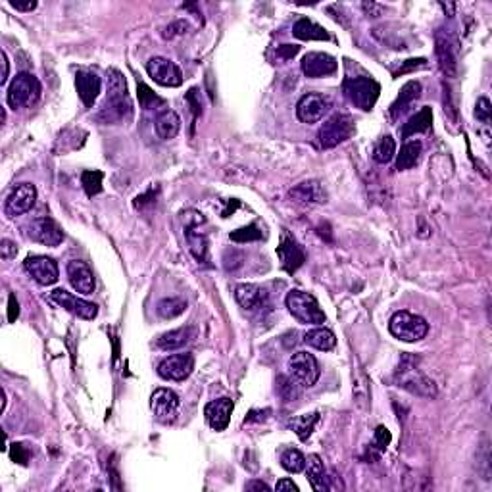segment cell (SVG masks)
I'll use <instances>...</instances> for the list:
<instances>
[{
  "label": "cell",
  "instance_id": "836d02e7",
  "mask_svg": "<svg viewBox=\"0 0 492 492\" xmlns=\"http://www.w3.org/2000/svg\"><path fill=\"white\" fill-rule=\"evenodd\" d=\"M187 310V302L179 296H170V298H162L156 304V312L162 320H175L181 314H184Z\"/></svg>",
  "mask_w": 492,
  "mask_h": 492
},
{
  "label": "cell",
  "instance_id": "f546056e",
  "mask_svg": "<svg viewBox=\"0 0 492 492\" xmlns=\"http://www.w3.org/2000/svg\"><path fill=\"white\" fill-rule=\"evenodd\" d=\"M154 127H156L158 137L170 141V139L177 137L179 129H181V119L173 110H162L156 116Z\"/></svg>",
  "mask_w": 492,
  "mask_h": 492
},
{
  "label": "cell",
  "instance_id": "ba28073f",
  "mask_svg": "<svg viewBox=\"0 0 492 492\" xmlns=\"http://www.w3.org/2000/svg\"><path fill=\"white\" fill-rule=\"evenodd\" d=\"M458 37L450 29H438L435 33V52L438 68L446 77L458 76Z\"/></svg>",
  "mask_w": 492,
  "mask_h": 492
},
{
  "label": "cell",
  "instance_id": "52a82bcc",
  "mask_svg": "<svg viewBox=\"0 0 492 492\" xmlns=\"http://www.w3.org/2000/svg\"><path fill=\"white\" fill-rule=\"evenodd\" d=\"M342 90H344V96L348 98L350 104H354L356 108L363 110V112H369L375 106L381 87L371 77H350L344 81Z\"/></svg>",
  "mask_w": 492,
  "mask_h": 492
},
{
  "label": "cell",
  "instance_id": "7c38bea8",
  "mask_svg": "<svg viewBox=\"0 0 492 492\" xmlns=\"http://www.w3.org/2000/svg\"><path fill=\"white\" fill-rule=\"evenodd\" d=\"M194 369V358L189 352L168 356L158 365V375L168 381H184Z\"/></svg>",
  "mask_w": 492,
  "mask_h": 492
},
{
  "label": "cell",
  "instance_id": "db71d44e",
  "mask_svg": "<svg viewBox=\"0 0 492 492\" xmlns=\"http://www.w3.org/2000/svg\"><path fill=\"white\" fill-rule=\"evenodd\" d=\"M362 10L369 18H377V16H381V12H383V6L375 4V2H362Z\"/></svg>",
  "mask_w": 492,
  "mask_h": 492
},
{
  "label": "cell",
  "instance_id": "d6986e66",
  "mask_svg": "<svg viewBox=\"0 0 492 492\" xmlns=\"http://www.w3.org/2000/svg\"><path fill=\"white\" fill-rule=\"evenodd\" d=\"M151 408L158 421L171 423L177 417L179 397L170 389H156L151 397Z\"/></svg>",
  "mask_w": 492,
  "mask_h": 492
},
{
  "label": "cell",
  "instance_id": "83f0119b",
  "mask_svg": "<svg viewBox=\"0 0 492 492\" xmlns=\"http://www.w3.org/2000/svg\"><path fill=\"white\" fill-rule=\"evenodd\" d=\"M419 96H421V83L419 81L406 83L402 89H400L398 98L392 102V106H390V117H392V119H397L398 116H402L404 112L408 110V106H410L414 100H417Z\"/></svg>",
  "mask_w": 492,
  "mask_h": 492
},
{
  "label": "cell",
  "instance_id": "680465c9",
  "mask_svg": "<svg viewBox=\"0 0 492 492\" xmlns=\"http://www.w3.org/2000/svg\"><path fill=\"white\" fill-rule=\"evenodd\" d=\"M246 491H266V492H269V486H267L266 483H262V481H250V483L246 485Z\"/></svg>",
  "mask_w": 492,
  "mask_h": 492
},
{
  "label": "cell",
  "instance_id": "681fc988",
  "mask_svg": "<svg viewBox=\"0 0 492 492\" xmlns=\"http://www.w3.org/2000/svg\"><path fill=\"white\" fill-rule=\"evenodd\" d=\"M16 254H18L16 242H12L10 239H2V242H0V258L8 262L12 260V258H16Z\"/></svg>",
  "mask_w": 492,
  "mask_h": 492
},
{
  "label": "cell",
  "instance_id": "e0dca14e",
  "mask_svg": "<svg viewBox=\"0 0 492 492\" xmlns=\"http://www.w3.org/2000/svg\"><path fill=\"white\" fill-rule=\"evenodd\" d=\"M23 267L39 285H54L58 281V264L48 256H28Z\"/></svg>",
  "mask_w": 492,
  "mask_h": 492
},
{
  "label": "cell",
  "instance_id": "b9f144b4",
  "mask_svg": "<svg viewBox=\"0 0 492 492\" xmlns=\"http://www.w3.org/2000/svg\"><path fill=\"white\" fill-rule=\"evenodd\" d=\"M298 387L300 385L296 383L294 379H288V377H283L281 375L279 379H277V392H279V397L285 400V402H293L294 398H298Z\"/></svg>",
  "mask_w": 492,
  "mask_h": 492
},
{
  "label": "cell",
  "instance_id": "5b68a950",
  "mask_svg": "<svg viewBox=\"0 0 492 492\" xmlns=\"http://www.w3.org/2000/svg\"><path fill=\"white\" fill-rule=\"evenodd\" d=\"M389 331L392 333V336H397L398 341L417 342L425 339V335L429 333V323L425 322L421 315L400 310L390 317Z\"/></svg>",
  "mask_w": 492,
  "mask_h": 492
},
{
  "label": "cell",
  "instance_id": "f1b7e54d",
  "mask_svg": "<svg viewBox=\"0 0 492 492\" xmlns=\"http://www.w3.org/2000/svg\"><path fill=\"white\" fill-rule=\"evenodd\" d=\"M293 35L296 39H300V41H329L331 39L327 29L317 25V23L308 20V18H300V20L294 23Z\"/></svg>",
  "mask_w": 492,
  "mask_h": 492
},
{
  "label": "cell",
  "instance_id": "bcb514c9",
  "mask_svg": "<svg viewBox=\"0 0 492 492\" xmlns=\"http://www.w3.org/2000/svg\"><path fill=\"white\" fill-rule=\"evenodd\" d=\"M10 456H12V459H14L16 464L28 465L29 456H31V452H29L28 448H25V445H21V443H16V445H12V450H10Z\"/></svg>",
  "mask_w": 492,
  "mask_h": 492
},
{
  "label": "cell",
  "instance_id": "9a60e30c",
  "mask_svg": "<svg viewBox=\"0 0 492 492\" xmlns=\"http://www.w3.org/2000/svg\"><path fill=\"white\" fill-rule=\"evenodd\" d=\"M329 110H331V102L325 96L317 95V93H308L296 104V116L302 123H317L323 119V116H327Z\"/></svg>",
  "mask_w": 492,
  "mask_h": 492
},
{
  "label": "cell",
  "instance_id": "cb8c5ba5",
  "mask_svg": "<svg viewBox=\"0 0 492 492\" xmlns=\"http://www.w3.org/2000/svg\"><path fill=\"white\" fill-rule=\"evenodd\" d=\"M76 89L81 102L87 108H93V104L100 95V77L93 71H77Z\"/></svg>",
  "mask_w": 492,
  "mask_h": 492
},
{
  "label": "cell",
  "instance_id": "4dcf8cb0",
  "mask_svg": "<svg viewBox=\"0 0 492 492\" xmlns=\"http://www.w3.org/2000/svg\"><path fill=\"white\" fill-rule=\"evenodd\" d=\"M430 123H433V110L429 106H423L416 116H411L408 122L404 123L400 135H402V139H408L416 133H425V131H429Z\"/></svg>",
  "mask_w": 492,
  "mask_h": 492
},
{
  "label": "cell",
  "instance_id": "c3c4849f",
  "mask_svg": "<svg viewBox=\"0 0 492 492\" xmlns=\"http://www.w3.org/2000/svg\"><path fill=\"white\" fill-rule=\"evenodd\" d=\"M187 29H189V25L184 23L183 20H179V21H173V23H170L168 28L164 29V39H175L177 35H183V33H187Z\"/></svg>",
  "mask_w": 492,
  "mask_h": 492
},
{
  "label": "cell",
  "instance_id": "7bdbcfd3",
  "mask_svg": "<svg viewBox=\"0 0 492 492\" xmlns=\"http://www.w3.org/2000/svg\"><path fill=\"white\" fill-rule=\"evenodd\" d=\"M245 264V252H240L237 248H227L223 252V267L227 271H237Z\"/></svg>",
  "mask_w": 492,
  "mask_h": 492
},
{
  "label": "cell",
  "instance_id": "60d3db41",
  "mask_svg": "<svg viewBox=\"0 0 492 492\" xmlns=\"http://www.w3.org/2000/svg\"><path fill=\"white\" fill-rule=\"evenodd\" d=\"M229 237H231L233 242H252V240H260L264 237V233L260 231V227L256 223H250V226L233 231Z\"/></svg>",
  "mask_w": 492,
  "mask_h": 492
},
{
  "label": "cell",
  "instance_id": "484cf974",
  "mask_svg": "<svg viewBox=\"0 0 492 492\" xmlns=\"http://www.w3.org/2000/svg\"><path fill=\"white\" fill-rule=\"evenodd\" d=\"M192 339H194V329L192 327L173 329V331H168V333H164V335L158 336L156 346L160 350L170 352V350L183 348L184 344H189Z\"/></svg>",
  "mask_w": 492,
  "mask_h": 492
},
{
  "label": "cell",
  "instance_id": "7dc6e473",
  "mask_svg": "<svg viewBox=\"0 0 492 492\" xmlns=\"http://www.w3.org/2000/svg\"><path fill=\"white\" fill-rule=\"evenodd\" d=\"M491 114H492V108H491V102H488V98H479L477 102V108H475V116H477V119H481V122L488 123L491 122Z\"/></svg>",
  "mask_w": 492,
  "mask_h": 492
},
{
  "label": "cell",
  "instance_id": "f907efd6",
  "mask_svg": "<svg viewBox=\"0 0 492 492\" xmlns=\"http://www.w3.org/2000/svg\"><path fill=\"white\" fill-rule=\"evenodd\" d=\"M298 52H300V47H298V45H281V47L277 48V56H279L281 60H291V58H294Z\"/></svg>",
  "mask_w": 492,
  "mask_h": 492
},
{
  "label": "cell",
  "instance_id": "d6a6232c",
  "mask_svg": "<svg viewBox=\"0 0 492 492\" xmlns=\"http://www.w3.org/2000/svg\"><path fill=\"white\" fill-rule=\"evenodd\" d=\"M421 151H423V146H421L419 141H408V143L404 144L402 148H400V154L397 156V170L398 171L411 170V168L419 162Z\"/></svg>",
  "mask_w": 492,
  "mask_h": 492
},
{
  "label": "cell",
  "instance_id": "f6af8a7d",
  "mask_svg": "<svg viewBox=\"0 0 492 492\" xmlns=\"http://www.w3.org/2000/svg\"><path fill=\"white\" fill-rule=\"evenodd\" d=\"M421 68H427V60H425V58H410V60L404 62L402 66L394 71V77H400L404 76V74H410V71H414V69H421Z\"/></svg>",
  "mask_w": 492,
  "mask_h": 492
},
{
  "label": "cell",
  "instance_id": "74e56055",
  "mask_svg": "<svg viewBox=\"0 0 492 492\" xmlns=\"http://www.w3.org/2000/svg\"><path fill=\"white\" fill-rule=\"evenodd\" d=\"M281 465L288 473H300L306 469V458L302 456V452L294 450V448H287V450L281 454Z\"/></svg>",
  "mask_w": 492,
  "mask_h": 492
},
{
  "label": "cell",
  "instance_id": "6da1fadb",
  "mask_svg": "<svg viewBox=\"0 0 492 492\" xmlns=\"http://www.w3.org/2000/svg\"><path fill=\"white\" fill-rule=\"evenodd\" d=\"M108 95L100 106V112L96 114V119L104 125H116V123L129 122L133 117V102H131L127 81L119 69H108Z\"/></svg>",
  "mask_w": 492,
  "mask_h": 492
},
{
  "label": "cell",
  "instance_id": "8fae6325",
  "mask_svg": "<svg viewBox=\"0 0 492 492\" xmlns=\"http://www.w3.org/2000/svg\"><path fill=\"white\" fill-rule=\"evenodd\" d=\"M146 71L162 87H179L183 83V74L177 64L162 56H154L146 62Z\"/></svg>",
  "mask_w": 492,
  "mask_h": 492
},
{
  "label": "cell",
  "instance_id": "d4e9b609",
  "mask_svg": "<svg viewBox=\"0 0 492 492\" xmlns=\"http://www.w3.org/2000/svg\"><path fill=\"white\" fill-rule=\"evenodd\" d=\"M235 298L240 304V308L252 312V310H260L266 304L267 294L264 288L256 287V285H239L235 288Z\"/></svg>",
  "mask_w": 492,
  "mask_h": 492
},
{
  "label": "cell",
  "instance_id": "ee69618b",
  "mask_svg": "<svg viewBox=\"0 0 492 492\" xmlns=\"http://www.w3.org/2000/svg\"><path fill=\"white\" fill-rule=\"evenodd\" d=\"M390 438H392V437H390V430L387 429V427H383V425H381V427H377V429H375V437H373V445H371V448H375V450L379 452V454H381V452L387 450V446L390 445Z\"/></svg>",
  "mask_w": 492,
  "mask_h": 492
},
{
  "label": "cell",
  "instance_id": "3957f363",
  "mask_svg": "<svg viewBox=\"0 0 492 492\" xmlns=\"http://www.w3.org/2000/svg\"><path fill=\"white\" fill-rule=\"evenodd\" d=\"M184 239L189 245V250L197 258L199 264L208 266V231H204L206 219L200 212L189 210L183 212Z\"/></svg>",
  "mask_w": 492,
  "mask_h": 492
},
{
  "label": "cell",
  "instance_id": "2e32d148",
  "mask_svg": "<svg viewBox=\"0 0 492 492\" xmlns=\"http://www.w3.org/2000/svg\"><path fill=\"white\" fill-rule=\"evenodd\" d=\"M277 256H279L281 266L287 274H294L298 267L304 266L306 262V252L296 240L288 235L287 231H283L281 235V245L277 246Z\"/></svg>",
  "mask_w": 492,
  "mask_h": 492
},
{
  "label": "cell",
  "instance_id": "ab89813d",
  "mask_svg": "<svg viewBox=\"0 0 492 492\" xmlns=\"http://www.w3.org/2000/svg\"><path fill=\"white\" fill-rule=\"evenodd\" d=\"M102 179H104L102 171H96V170L83 171L81 184H83V189H85V192H87L89 197L98 194V192L102 191Z\"/></svg>",
  "mask_w": 492,
  "mask_h": 492
},
{
  "label": "cell",
  "instance_id": "7a4b0ae2",
  "mask_svg": "<svg viewBox=\"0 0 492 492\" xmlns=\"http://www.w3.org/2000/svg\"><path fill=\"white\" fill-rule=\"evenodd\" d=\"M419 358L411 354H404L397 371H394V383L400 389L408 390L416 397L435 398L437 397V385L423 373V369L417 368Z\"/></svg>",
  "mask_w": 492,
  "mask_h": 492
},
{
  "label": "cell",
  "instance_id": "ffe728a7",
  "mask_svg": "<svg viewBox=\"0 0 492 492\" xmlns=\"http://www.w3.org/2000/svg\"><path fill=\"white\" fill-rule=\"evenodd\" d=\"M302 74L306 77H312V79H317V77H327L333 76L339 68V64L331 54H325V52H308L300 62Z\"/></svg>",
  "mask_w": 492,
  "mask_h": 492
},
{
  "label": "cell",
  "instance_id": "9c48e42d",
  "mask_svg": "<svg viewBox=\"0 0 492 492\" xmlns=\"http://www.w3.org/2000/svg\"><path fill=\"white\" fill-rule=\"evenodd\" d=\"M354 119L346 114H335L323 123L317 133V141L322 148H335L344 141H348L354 135Z\"/></svg>",
  "mask_w": 492,
  "mask_h": 492
},
{
  "label": "cell",
  "instance_id": "30bf717a",
  "mask_svg": "<svg viewBox=\"0 0 492 492\" xmlns=\"http://www.w3.org/2000/svg\"><path fill=\"white\" fill-rule=\"evenodd\" d=\"M288 371H291V377H293L296 383L300 387H314L320 379V363L315 360L314 356L310 352H296V354L291 356L288 360Z\"/></svg>",
  "mask_w": 492,
  "mask_h": 492
},
{
  "label": "cell",
  "instance_id": "11a10c76",
  "mask_svg": "<svg viewBox=\"0 0 492 492\" xmlns=\"http://www.w3.org/2000/svg\"><path fill=\"white\" fill-rule=\"evenodd\" d=\"M10 6L16 8V10H20V12H31V10L37 8V2H35V0H28V2L12 0V2H10Z\"/></svg>",
  "mask_w": 492,
  "mask_h": 492
},
{
  "label": "cell",
  "instance_id": "277c9868",
  "mask_svg": "<svg viewBox=\"0 0 492 492\" xmlns=\"http://www.w3.org/2000/svg\"><path fill=\"white\" fill-rule=\"evenodd\" d=\"M8 104L14 110L18 108H29L37 104V100L41 98V83L33 74L21 71L14 77V81L10 83L8 87Z\"/></svg>",
  "mask_w": 492,
  "mask_h": 492
},
{
  "label": "cell",
  "instance_id": "4fadbf2b",
  "mask_svg": "<svg viewBox=\"0 0 492 492\" xmlns=\"http://www.w3.org/2000/svg\"><path fill=\"white\" fill-rule=\"evenodd\" d=\"M50 300L54 302V304H58L60 308H64V310H68L69 314L77 315V317H81V320H87V322L95 320L96 314H98V310H96V306L93 302L77 298V296H74V294L68 293V291H64V288L52 291V293H50Z\"/></svg>",
  "mask_w": 492,
  "mask_h": 492
},
{
  "label": "cell",
  "instance_id": "1f68e13d",
  "mask_svg": "<svg viewBox=\"0 0 492 492\" xmlns=\"http://www.w3.org/2000/svg\"><path fill=\"white\" fill-rule=\"evenodd\" d=\"M304 342L314 346L317 350H323V352H329V350L335 348L336 336L333 331H329L325 327H315L310 329L306 335H304Z\"/></svg>",
  "mask_w": 492,
  "mask_h": 492
},
{
  "label": "cell",
  "instance_id": "816d5d0a",
  "mask_svg": "<svg viewBox=\"0 0 492 492\" xmlns=\"http://www.w3.org/2000/svg\"><path fill=\"white\" fill-rule=\"evenodd\" d=\"M18 315H20V304H18L16 294H10L8 296V322L14 323L18 320Z\"/></svg>",
  "mask_w": 492,
  "mask_h": 492
},
{
  "label": "cell",
  "instance_id": "8d00e7d4",
  "mask_svg": "<svg viewBox=\"0 0 492 492\" xmlns=\"http://www.w3.org/2000/svg\"><path fill=\"white\" fill-rule=\"evenodd\" d=\"M397 154V143L390 135H385L373 146V160L377 164H389L390 160Z\"/></svg>",
  "mask_w": 492,
  "mask_h": 492
},
{
  "label": "cell",
  "instance_id": "ac0fdd59",
  "mask_svg": "<svg viewBox=\"0 0 492 492\" xmlns=\"http://www.w3.org/2000/svg\"><path fill=\"white\" fill-rule=\"evenodd\" d=\"M28 237L45 246H58L64 240V231L52 218H39L29 223Z\"/></svg>",
  "mask_w": 492,
  "mask_h": 492
},
{
  "label": "cell",
  "instance_id": "f5cc1de1",
  "mask_svg": "<svg viewBox=\"0 0 492 492\" xmlns=\"http://www.w3.org/2000/svg\"><path fill=\"white\" fill-rule=\"evenodd\" d=\"M197 96H199V89H191L189 93H187V100H189V104L192 106V112H194V119L202 114V104H200V100H197Z\"/></svg>",
  "mask_w": 492,
  "mask_h": 492
},
{
  "label": "cell",
  "instance_id": "5bb4252c",
  "mask_svg": "<svg viewBox=\"0 0 492 492\" xmlns=\"http://www.w3.org/2000/svg\"><path fill=\"white\" fill-rule=\"evenodd\" d=\"M35 200H37V189H35L33 184H18L14 191L8 194L6 202H4V213H6L8 218L23 216V213H28L33 208Z\"/></svg>",
  "mask_w": 492,
  "mask_h": 492
},
{
  "label": "cell",
  "instance_id": "44dd1931",
  "mask_svg": "<svg viewBox=\"0 0 492 492\" xmlns=\"http://www.w3.org/2000/svg\"><path fill=\"white\" fill-rule=\"evenodd\" d=\"M231 398H218V400H212V402L206 404L204 408L206 421H208V425H210L213 430H226L229 421H231Z\"/></svg>",
  "mask_w": 492,
  "mask_h": 492
},
{
  "label": "cell",
  "instance_id": "d590c367",
  "mask_svg": "<svg viewBox=\"0 0 492 492\" xmlns=\"http://www.w3.org/2000/svg\"><path fill=\"white\" fill-rule=\"evenodd\" d=\"M317 421H320V414H317V411H314V414H304V416L291 419V429L298 435L300 440H308V438L312 437V433H314V427Z\"/></svg>",
  "mask_w": 492,
  "mask_h": 492
},
{
  "label": "cell",
  "instance_id": "4316f807",
  "mask_svg": "<svg viewBox=\"0 0 492 492\" xmlns=\"http://www.w3.org/2000/svg\"><path fill=\"white\" fill-rule=\"evenodd\" d=\"M308 467H306V477L310 481L312 488L317 492L323 491H331V485H329V477L325 473V465H323L322 458L317 454H312L308 458Z\"/></svg>",
  "mask_w": 492,
  "mask_h": 492
},
{
  "label": "cell",
  "instance_id": "e575fe53",
  "mask_svg": "<svg viewBox=\"0 0 492 492\" xmlns=\"http://www.w3.org/2000/svg\"><path fill=\"white\" fill-rule=\"evenodd\" d=\"M352 392H354V402L358 404L360 408H368L369 379L360 368L356 369V371H352Z\"/></svg>",
  "mask_w": 492,
  "mask_h": 492
},
{
  "label": "cell",
  "instance_id": "f35d334b",
  "mask_svg": "<svg viewBox=\"0 0 492 492\" xmlns=\"http://www.w3.org/2000/svg\"><path fill=\"white\" fill-rule=\"evenodd\" d=\"M137 93L139 104H141L144 110H156L158 106H164V98L154 95V90H152L148 85H144L143 81H137Z\"/></svg>",
  "mask_w": 492,
  "mask_h": 492
},
{
  "label": "cell",
  "instance_id": "6f0895ef",
  "mask_svg": "<svg viewBox=\"0 0 492 492\" xmlns=\"http://www.w3.org/2000/svg\"><path fill=\"white\" fill-rule=\"evenodd\" d=\"M277 491H291V492H298V486H296V483H293V479H281L279 483H277V486H275Z\"/></svg>",
  "mask_w": 492,
  "mask_h": 492
},
{
  "label": "cell",
  "instance_id": "603a6c76",
  "mask_svg": "<svg viewBox=\"0 0 492 492\" xmlns=\"http://www.w3.org/2000/svg\"><path fill=\"white\" fill-rule=\"evenodd\" d=\"M288 197H291L294 202H300V204H325V202H327V194L323 191L320 181H304V183H298L294 189L288 191Z\"/></svg>",
  "mask_w": 492,
  "mask_h": 492
},
{
  "label": "cell",
  "instance_id": "9f6ffc18",
  "mask_svg": "<svg viewBox=\"0 0 492 492\" xmlns=\"http://www.w3.org/2000/svg\"><path fill=\"white\" fill-rule=\"evenodd\" d=\"M0 58H2V77H0V85H6L8 74H10V62H8V54L4 50L0 52Z\"/></svg>",
  "mask_w": 492,
  "mask_h": 492
},
{
  "label": "cell",
  "instance_id": "8992f818",
  "mask_svg": "<svg viewBox=\"0 0 492 492\" xmlns=\"http://www.w3.org/2000/svg\"><path fill=\"white\" fill-rule=\"evenodd\" d=\"M287 308L288 312L293 314V317L298 323L304 325H317V323H325V314L320 308L317 300L310 293L304 291H291L287 294Z\"/></svg>",
  "mask_w": 492,
  "mask_h": 492
},
{
  "label": "cell",
  "instance_id": "7402d4cb",
  "mask_svg": "<svg viewBox=\"0 0 492 492\" xmlns=\"http://www.w3.org/2000/svg\"><path fill=\"white\" fill-rule=\"evenodd\" d=\"M68 271V279L71 283V287L76 288L77 293L81 294H93L95 291V275L85 262L71 260L66 267Z\"/></svg>",
  "mask_w": 492,
  "mask_h": 492
}]
</instances>
